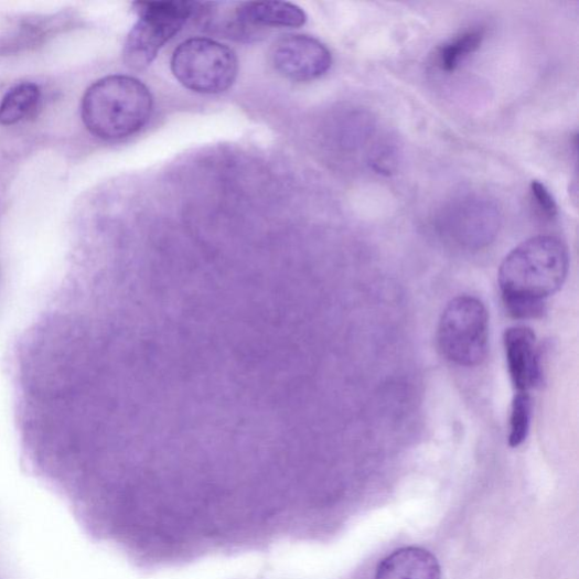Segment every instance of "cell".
<instances>
[{
  "label": "cell",
  "mask_w": 579,
  "mask_h": 579,
  "mask_svg": "<svg viewBox=\"0 0 579 579\" xmlns=\"http://www.w3.org/2000/svg\"><path fill=\"white\" fill-rule=\"evenodd\" d=\"M530 193L534 202L537 203V206L548 218H554L558 213V206L555 199L547 190V187L540 182H532Z\"/></svg>",
  "instance_id": "cell-14"
},
{
  "label": "cell",
  "mask_w": 579,
  "mask_h": 579,
  "mask_svg": "<svg viewBox=\"0 0 579 579\" xmlns=\"http://www.w3.org/2000/svg\"><path fill=\"white\" fill-rule=\"evenodd\" d=\"M41 103L40 87L30 82L21 83L0 101V125L12 126L36 114Z\"/></svg>",
  "instance_id": "cell-11"
},
{
  "label": "cell",
  "mask_w": 579,
  "mask_h": 579,
  "mask_svg": "<svg viewBox=\"0 0 579 579\" xmlns=\"http://www.w3.org/2000/svg\"><path fill=\"white\" fill-rule=\"evenodd\" d=\"M153 97L140 79L125 75L104 77L87 88L82 120L98 139L118 141L136 136L149 122Z\"/></svg>",
  "instance_id": "cell-2"
},
{
  "label": "cell",
  "mask_w": 579,
  "mask_h": 579,
  "mask_svg": "<svg viewBox=\"0 0 579 579\" xmlns=\"http://www.w3.org/2000/svg\"><path fill=\"white\" fill-rule=\"evenodd\" d=\"M271 62L285 78L305 83L324 76L333 61L331 52L320 40L303 34H290L277 41Z\"/></svg>",
  "instance_id": "cell-6"
},
{
  "label": "cell",
  "mask_w": 579,
  "mask_h": 579,
  "mask_svg": "<svg viewBox=\"0 0 579 579\" xmlns=\"http://www.w3.org/2000/svg\"><path fill=\"white\" fill-rule=\"evenodd\" d=\"M62 19H36L24 21L10 33L0 37V55L15 54L37 46L62 28Z\"/></svg>",
  "instance_id": "cell-10"
},
{
  "label": "cell",
  "mask_w": 579,
  "mask_h": 579,
  "mask_svg": "<svg viewBox=\"0 0 579 579\" xmlns=\"http://www.w3.org/2000/svg\"><path fill=\"white\" fill-rule=\"evenodd\" d=\"M504 345L508 372L515 389L529 393L543 379L536 334L527 328L508 329L504 335Z\"/></svg>",
  "instance_id": "cell-7"
},
{
  "label": "cell",
  "mask_w": 579,
  "mask_h": 579,
  "mask_svg": "<svg viewBox=\"0 0 579 579\" xmlns=\"http://www.w3.org/2000/svg\"><path fill=\"white\" fill-rule=\"evenodd\" d=\"M375 579H441V568L429 551L409 547L385 558Z\"/></svg>",
  "instance_id": "cell-8"
},
{
  "label": "cell",
  "mask_w": 579,
  "mask_h": 579,
  "mask_svg": "<svg viewBox=\"0 0 579 579\" xmlns=\"http://www.w3.org/2000/svg\"><path fill=\"white\" fill-rule=\"evenodd\" d=\"M242 26L300 28L307 22L302 9L290 3L251 2L236 10Z\"/></svg>",
  "instance_id": "cell-9"
},
{
  "label": "cell",
  "mask_w": 579,
  "mask_h": 579,
  "mask_svg": "<svg viewBox=\"0 0 579 579\" xmlns=\"http://www.w3.org/2000/svg\"><path fill=\"white\" fill-rule=\"evenodd\" d=\"M533 412V400L529 393L517 392L513 399L511 414L510 447L516 449L526 440Z\"/></svg>",
  "instance_id": "cell-13"
},
{
  "label": "cell",
  "mask_w": 579,
  "mask_h": 579,
  "mask_svg": "<svg viewBox=\"0 0 579 579\" xmlns=\"http://www.w3.org/2000/svg\"><path fill=\"white\" fill-rule=\"evenodd\" d=\"M438 345L448 361L463 367H475L485 360L489 315L476 298L461 296L444 308L438 326Z\"/></svg>",
  "instance_id": "cell-4"
},
{
  "label": "cell",
  "mask_w": 579,
  "mask_h": 579,
  "mask_svg": "<svg viewBox=\"0 0 579 579\" xmlns=\"http://www.w3.org/2000/svg\"><path fill=\"white\" fill-rule=\"evenodd\" d=\"M193 3L146 2L133 4L139 21L130 30L124 47V62L132 69H144L164 44L180 32L193 14Z\"/></svg>",
  "instance_id": "cell-5"
},
{
  "label": "cell",
  "mask_w": 579,
  "mask_h": 579,
  "mask_svg": "<svg viewBox=\"0 0 579 579\" xmlns=\"http://www.w3.org/2000/svg\"><path fill=\"white\" fill-rule=\"evenodd\" d=\"M568 269V250L557 237H533L513 249L498 276L510 317L515 320L543 318L546 300L560 290Z\"/></svg>",
  "instance_id": "cell-1"
},
{
  "label": "cell",
  "mask_w": 579,
  "mask_h": 579,
  "mask_svg": "<svg viewBox=\"0 0 579 579\" xmlns=\"http://www.w3.org/2000/svg\"><path fill=\"white\" fill-rule=\"evenodd\" d=\"M483 35L482 30L473 29L444 44L438 53V64L441 69L455 71L468 56L480 47Z\"/></svg>",
  "instance_id": "cell-12"
},
{
  "label": "cell",
  "mask_w": 579,
  "mask_h": 579,
  "mask_svg": "<svg viewBox=\"0 0 579 579\" xmlns=\"http://www.w3.org/2000/svg\"><path fill=\"white\" fill-rule=\"evenodd\" d=\"M171 71L189 90L202 95L224 94L239 72L236 53L226 44L206 37L190 39L171 58Z\"/></svg>",
  "instance_id": "cell-3"
}]
</instances>
